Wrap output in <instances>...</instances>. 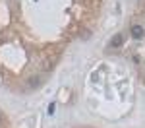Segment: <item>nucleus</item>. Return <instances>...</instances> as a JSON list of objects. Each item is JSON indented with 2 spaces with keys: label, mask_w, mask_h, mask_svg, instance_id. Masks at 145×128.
Masks as SVG:
<instances>
[{
  "label": "nucleus",
  "mask_w": 145,
  "mask_h": 128,
  "mask_svg": "<svg viewBox=\"0 0 145 128\" xmlns=\"http://www.w3.org/2000/svg\"><path fill=\"white\" fill-rule=\"evenodd\" d=\"M132 37H134V39H141V37H143V27H141V25H134V27H132Z\"/></svg>",
  "instance_id": "nucleus-1"
},
{
  "label": "nucleus",
  "mask_w": 145,
  "mask_h": 128,
  "mask_svg": "<svg viewBox=\"0 0 145 128\" xmlns=\"http://www.w3.org/2000/svg\"><path fill=\"white\" fill-rule=\"evenodd\" d=\"M122 43H124V37H122V35H116V37H112L110 47H120Z\"/></svg>",
  "instance_id": "nucleus-2"
},
{
  "label": "nucleus",
  "mask_w": 145,
  "mask_h": 128,
  "mask_svg": "<svg viewBox=\"0 0 145 128\" xmlns=\"http://www.w3.org/2000/svg\"><path fill=\"white\" fill-rule=\"evenodd\" d=\"M54 111H56V105L50 103V105H48V115H54Z\"/></svg>",
  "instance_id": "nucleus-3"
}]
</instances>
